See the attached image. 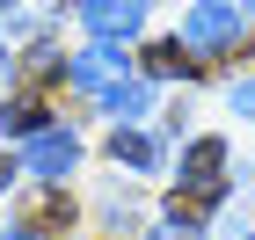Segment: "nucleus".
<instances>
[{"instance_id": "1", "label": "nucleus", "mask_w": 255, "mask_h": 240, "mask_svg": "<svg viewBox=\"0 0 255 240\" xmlns=\"http://www.w3.org/2000/svg\"><path fill=\"white\" fill-rule=\"evenodd\" d=\"M182 37L197 44V51H219V44L241 37V7H219V0H204V7H190V29Z\"/></svg>"}, {"instance_id": "2", "label": "nucleus", "mask_w": 255, "mask_h": 240, "mask_svg": "<svg viewBox=\"0 0 255 240\" xmlns=\"http://www.w3.org/2000/svg\"><path fill=\"white\" fill-rule=\"evenodd\" d=\"M73 160H80V146H73V131H37V139H29V167H37V175H73Z\"/></svg>"}, {"instance_id": "3", "label": "nucleus", "mask_w": 255, "mask_h": 240, "mask_svg": "<svg viewBox=\"0 0 255 240\" xmlns=\"http://www.w3.org/2000/svg\"><path fill=\"white\" fill-rule=\"evenodd\" d=\"M73 80L88 87V95H110V87H124V59L102 44V51H80L73 59Z\"/></svg>"}, {"instance_id": "4", "label": "nucleus", "mask_w": 255, "mask_h": 240, "mask_svg": "<svg viewBox=\"0 0 255 240\" xmlns=\"http://www.w3.org/2000/svg\"><path fill=\"white\" fill-rule=\"evenodd\" d=\"M88 29H95L102 44H117L138 29V0H88Z\"/></svg>"}, {"instance_id": "5", "label": "nucleus", "mask_w": 255, "mask_h": 240, "mask_svg": "<svg viewBox=\"0 0 255 240\" xmlns=\"http://www.w3.org/2000/svg\"><path fill=\"white\" fill-rule=\"evenodd\" d=\"M219 167H226V139H197L182 153V182L190 189H219Z\"/></svg>"}, {"instance_id": "6", "label": "nucleus", "mask_w": 255, "mask_h": 240, "mask_svg": "<svg viewBox=\"0 0 255 240\" xmlns=\"http://www.w3.org/2000/svg\"><path fill=\"white\" fill-rule=\"evenodd\" d=\"M22 226H37V233H66V226H73V204H66L59 189H37V197L22 204Z\"/></svg>"}, {"instance_id": "7", "label": "nucleus", "mask_w": 255, "mask_h": 240, "mask_svg": "<svg viewBox=\"0 0 255 240\" xmlns=\"http://www.w3.org/2000/svg\"><path fill=\"white\" fill-rule=\"evenodd\" d=\"M110 153H117L124 167H153V160H160V146L146 139V131H117V139H110Z\"/></svg>"}, {"instance_id": "8", "label": "nucleus", "mask_w": 255, "mask_h": 240, "mask_svg": "<svg viewBox=\"0 0 255 240\" xmlns=\"http://www.w3.org/2000/svg\"><path fill=\"white\" fill-rule=\"evenodd\" d=\"M146 73H204V66H190V51H182V44H146Z\"/></svg>"}, {"instance_id": "9", "label": "nucleus", "mask_w": 255, "mask_h": 240, "mask_svg": "<svg viewBox=\"0 0 255 240\" xmlns=\"http://www.w3.org/2000/svg\"><path fill=\"white\" fill-rule=\"evenodd\" d=\"M0 124H7V131H29V139H37V124H44V102H37V95H15L7 109H0Z\"/></svg>"}, {"instance_id": "10", "label": "nucleus", "mask_w": 255, "mask_h": 240, "mask_svg": "<svg viewBox=\"0 0 255 240\" xmlns=\"http://www.w3.org/2000/svg\"><path fill=\"white\" fill-rule=\"evenodd\" d=\"M146 102H153V87H146V80H124V87H110V109H117V117H146Z\"/></svg>"}, {"instance_id": "11", "label": "nucleus", "mask_w": 255, "mask_h": 240, "mask_svg": "<svg viewBox=\"0 0 255 240\" xmlns=\"http://www.w3.org/2000/svg\"><path fill=\"white\" fill-rule=\"evenodd\" d=\"M212 204H219V189H190V197H175V219L190 226V219H204Z\"/></svg>"}, {"instance_id": "12", "label": "nucleus", "mask_w": 255, "mask_h": 240, "mask_svg": "<svg viewBox=\"0 0 255 240\" xmlns=\"http://www.w3.org/2000/svg\"><path fill=\"white\" fill-rule=\"evenodd\" d=\"M153 240H197V226H182V219H168V226H160Z\"/></svg>"}, {"instance_id": "13", "label": "nucleus", "mask_w": 255, "mask_h": 240, "mask_svg": "<svg viewBox=\"0 0 255 240\" xmlns=\"http://www.w3.org/2000/svg\"><path fill=\"white\" fill-rule=\"evenodd\" d=\"M234 109H241V117H255V80H248V87H234Z\"/></svg>"}, {"instance_id": "14", "label": "nucleus", "mask_w": 255, "mask_h": 240, "mask_svg": "<svg viewBox=\"0 0 255 240\" xmlns=\"http://www.w3.org/2000/svg\"><path fill=\"white\" fill-rule=\"evenodd\" d=\"M7 182H15V160H7V153H0V189H7Z\"/></svg>"}, {"instance_id": "15", "label": "nucleus", "mask_w": 255, "mask_h": 240, "mask_svg": "<svg viewBox=\"0 0 255 240\" xmlns=\"http://www.w3.org/2000/svg\"><path fill=\"white\" fill-rule=\"evenodd\" d=\"M0 240H29V233H0Z\"/></svg>"}, {"instance_id": "16", "label": "nucleus", "mask_w": 255, "mask_h": 240, "mask_svg": "<svg viewBox=\"0 0 255 240\" xmlns=\"http://www.w3.org/2000/svg\"><path fill=\"white\" fill-rule=\"evenodd\" d=\"M0 80H7V66H0Z\"/></svg>"}]
</instances>
